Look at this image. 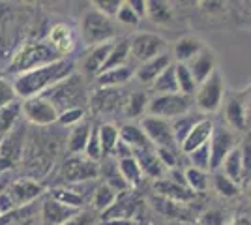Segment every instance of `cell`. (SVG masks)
I'll use <instances>...</instances> for the list:
<instances>
[{
    "label": "cell",
    "instance_id": "11a10c76",
    "mask_svg": "<svg viewBox=\"0 0 251 225\" xmlns=\"http://www.w3.org/2000/svg\"><path fill=\"white\" fill-rule=\"evenodd\" d=\"M165 178H169L171 182L175 184H180V186H186L188 188V184H186V175H184V169H171V171H167V175H165Z\"/></svg>",
    "mask_w": 251,
    "mask_h": 225
},
{
    "label": "cell",
    "instance_id": "44dd1931",
    "mask_svg": "<svg viewBox=\"0 0 251 225\" xmlns=\"http://www.w3.org/2000/svg\"><path fill=\"white\" fill-rule=\"evenodd\" d=\"M212 131H214V120L208 117H201V120L193 126V129L189 131V135L186 137V141L182 143L180 152L189 154L195 149H199L202 145H206L212 137Z\"/></svg>",
    "mask_w": 251,
    "mask_h": 225
},
{
    "label": "cell",
    "instance_id": "680465c9",
    "mask_svg": "<svg viewBox=\"0 0 251 225\" xmlns=\"http://www.w3.org/2000/svg\"><path fill=\"white\" fill-rule=\"evenodd\" d=\"M227 225H251V218L250 216H238V218H234Z\"/></svg>",
    "mask_w": 251,
    "mask_h": 225
},
{
    "label": "cell",
    "instance_id": "4fadbf2b",
    "mask_svg": "<svg viewBox=\"0 0 251 225\" xmlns=\"http://www.w3.org/2000/svg\"><path fill=\"white\" fill-rule=\"evenodd\" d=\"M6 193L11 197V201L15 204V208H21L26 204L36 203L40 197L43 195V186L34 178L28 176H21V178H15L13 182L8 186Z\"/></svg>",
    "mask_w": 251,
    "mask_h": 225
},
{
    "label": "cell",
    "instance_id": "f1b7e54d",
    "mask_svg": "<svg viewBox=\"0 0 251 225\" xmlns=\"http://www.w3.org/2000/svg\"><path fill=\"white\" fill-rule=\"evenodd\" d=\"M116 199H118V193L105 182H100L98 188H96L94 195H92V199H90L92 210H94L96 214H103L116 203Z\"/></svg>",
    "mask_w": 251,
    "mask_h": 225
},
{
    "label": "cell",
    "instance_id": "9c48e42d",
    "mask_svg": "<svg viewBox=\"0 0 251 225\" xmlns=\"http://www.w3.org/2000/svg\"><path fill=\"white\" fill-rule=\"evenodd\" d=\"M98 178H100V163L90 161L84 156H72L60 167V180L64 182L62 186L90 182Z\"/></svg>",
    "mask_w": 251,
    "mask_h": 225
},
{
    "label": "cell",
    "instance_id": "f35d334b",
    "mask_svg": "<svg viewBox=\"0 0 251 225\" xmlns=\"http://www.w3.org/2000/svg\"><path fill=\"white\" fill-rule=\"evenodd\" d=\"M175 74H176V83H178V92L184 96L193 98L197 92V83L193 79V75L189 72L188 64H180L175 62Z\"/></svg>",
    "mask_w": 251,
    "mask_h": 225
},
{
    "label": "cell",
    "instance_id": "c3c4849f",
    "mask_svg": "<svg viewBox=\"0 0 251 225\" xmlns=\"http://www.w3.org/2000/svg\"><path fill=\"white\" fill-rule=\"evenodd\" d=\"M116 21L120 23V25L135 26L137 23H139V17H137V13L131 10V6H129L127 2H122L120 10H118V13H116Z\"/></svg>",
    "mask_w": 251,
    "mask_h": 225
},
{
    "label": "cell",
    "instance_id": "db71d44e",
    "mask_svg": "<svg viewBox=\"0 0 251 225\" xmlns=\"http://www.w3.org/2000/svg\"><path fill=\"white\" fill-rule=\"evenodd\" d=\"M15 210V204L6 192H0V216H6Z\"/></svg>",
    "mask_w": 251,
    "mask_h": 225
},
{
    "label": "cell",
    "instance_id": "8992f818",
    "mask_svg": "<svg viewBox=\"0 0 251 225\" xmlns=\"http://www.w3.org/2000/svg\"><path fill=\"white\" fill-rule=\"evenodd\" d=\"M225 83L221 77L220 70H216L204 83L197 86V92L193 96V103L197 105L202 115L218 113L225 101Z\"/></svg>",
    "mask_w": 251,
    "mask_h": 225
},
{
    "label": "cell",
    "instance_id": "ab89813d",
    "mask_svg": "<svg viewBox=\"0 0 251 225\" xmlns=\"http://www.w3.org/2000/svg\"><path fill=\"white\" fill-rule=\"evenodd\" d=\"M118 171H120L122 178L127 182L129 188L139 186V184L143 182V178H145V175L141 171V167H139L135 158H126V160L118 161Z\"/></svg>",
    "mask_w": 251,
    "mask_h": 225
},
{
    "label": "cell",
    "instance_id": "f5cc1de1",
    "mask_svg": "<svg viewBox=\"0 0 251 225\" xmlns=\"http://www.w3.org/2000/svg\"><path fill=\"white\" fill-rule=\"evenodd\" d=\"M199 225H225V218L220 210H208L201 216Z\"/></svg>",
    "mask_w": 251,
    "mask_h": 225
},
{
    "label": "cell",
    "instance_id": "d6a6232c",
    "mask_svg": "<svg viewBox=\"0 0 251 225\" xmlns=\"http://www.w3.org/2000/svg\"><path fill=\"white\" fill-rule=\"evenodd\" d=\"M129 56H131V53H129V40H115L113 47H111V53L107 56V62H105L101 72L127 66V58Z\"/></svg>",
    "mask_w": 251,
    "mask_h": 225
},
{
    "label": "cell",
    "instance_id": "e575fe53",
    "mask_svg": "<svg viewBox=\"0 0 251 225\" xmlns=\"http://www.w3.org/2000/svg\"><path fill=\"white\" fill-rule=\"evenodd\" d=\"M49 197H52L54 201L66 204V206H72V208H77V210H83L86 206V201L79 193H75L70 186H54L49 190Z\"/></svg>",
    "mask_w": 251,
    "mask_h": 225
},
{
    "label": "cell",
    "instance_id": "f6af8a7d",
    "mask_svg": "<svg viewBox=\"0 0 251 225\" xmlns=\"http://www.w3.org/2000/svg\"><path fill=\"white\" fill-rule=\"evenodd\" d=\"M15 101H19V96L15 92L13 81H8L6 77H0V109L8 107Z\"/></svg>",
    "mask_w": 251,
    "mask_h": 225
},
{
    "label": "cell",
    "instance_id": "52a82bcc",
    "mask_svg": "<svg viewBox=\"0 0 251 225\" xmlns=\"http://www.w3.org/2000/svg\"><path fill=\"white\" fill-rule=\"evenodd\" d=\"M193 105V98L184 96V94H163V96H154L148 101L147 115L150 117H157L173 122L175 118L188 115Z\"/></svg>",
    "mask_w": 251,
    "mask_h": 225
},
{
    "label": "cell",
    "instance_id": "d4e9b609",
    "mask_svg": "<svg viewBox=\"0 0 251 225\" xmlns=\"http://www.w3.org/2000/svg\"><path fill=\"white\" fill-rule=\"evenodd\" d=\"M135 77V70L129 66H122V68H113L107 70L96 77L98 88H120L126 83H129Z\"/></svg>",
    "mask_w": 251,
    "mask_h": 225
},
{
    "label": "cell",
    "instance_id": "603a6c76",
    "mask_svg": "<svg viewBox=\"0 0 251 225\" xmlns=\"http://www.w3.org/2000/svg\"><path fill=\"white\" fill-rule=\"evenodd\" d=\"M171 64H173V58H171L169 53L161 54V56H157V58H152V60L141 64L135 70L137 81H139V83H145V85H152Z\"/></svg>",
    "mask_w": 251,
    "mask_h": 225
},
{
    "label": "cell",
    "instance_id": "3957f363",
    "mask_svg": "<svg viewBox=\"0 0 251 225\" xmlns=\"http://www.w3.org/2000/svg\"><path fill=\"white\" fill-rule=\"evenodd\" d=\"M58 58H62V56L56 53L49 43L26 42L11 56L6 72L13 75H21V74H26V72H32L36 68L51 64V62L58 60Z\"/></svg>",
    "mask_w": 251,
    "mask_h": 225
},
{
    "label": "cell",
    "instance_id": "9a60e30c",
    "mask_svg": "<svg viewBox=\"0 0 251 225\" xmlns=\"http://www.w3.org/2000/svg\"><path fill=\"white\" fill-rule=\"evenodd\" d=\"M77 212H79L77 208L58 203L49 195L40 201V222H42V225H64Z\"/></svg>",
    "mask_w": 251,
    "mask_h": 225
},
{
    "label": "cell",
    "instance_id": "5bb4252c",
    "mask_svg": "<svg viewBox=\"0 0 251 225\" xmlns=\"http://www.w3.org/2000/svg\"><path fill=\"white\" fill-rule=\"evenodd\" d=\"M126 100H122L120 88H96L94 94L90 96V107L94 115H113L116 111L124 109Z\"/></svg>",
    "mask_w": 251,
    "mask_h": 225
},
{
    "label": "cell",
    "instance_id": "83f0119b",
    "mask_svg": "<svg viewBox=\"0 0 251 225\" xmlns=\"http://www.w3.org/2000/svg\"><path fill=\"white\" fill-rule=\"evenodd\" d=\"M202 47H204V43L201 42L199 38H193V36L180 38L173 47V58L180 64H188L191 58H195L199 54Z\"/></svg>",
    "mask_w": 251,
    "mask_h": 225
},
{
    "label": "cell",
    "instance_id": "30bf717a",
    "mask_svg": "<svg viewBox=\"0 0 251 225\" xmlns=\"http://www.w3.org/2000/svg\"><path fill=\"white\" fill-rule=\"evenodd\" d=\"M167 40L154 32H139L129 38V53L141 64L165 54L167 53Z\"/></svg>",
    "mask_w": 251,
    "mask_h": 225
},
{
    "label": "cell",
    "instance_id": "6da1fadb",
    "mask_svg": "<svg viewBox=\"0 0 251 225\" xmlns=\"http://www.w3.org/2000/svg\"><path fill=\"white\" fill-rule=\"evenodd\" d=\"M75 74V60L74 58H58L51 64L36 68L26 74L15 75L13 79V86L17 96L23 100L28 98H36L45 94L49 88L58 85L66 77Z\"/></svg>",
    "mask_w": 251,
    "mask_h": 225
},
{
    "label": "cell",
    "instance_id": "74e56055",
    "mask_svg": "<svg viewBox=\"0 0 251 225\" xmlns=\"http://www.w3.org/2000/svg\"><path fill=\"white\" fill-rule=\"evenodd\" d=\"M21 118H23L21 100L15 101V103H11V105H8V107L0 109V139H2L4 135H8Z\"/></svg>",
    "mask_w": 251,
    "mask_h": 225
},
{
    "label": "cell",
    "instance_id": "ee69618b",
    "mask_svg": "<svg viewBox=\"0 0 251 225\" xmlns=\"http://www.w3.org/2000/svg\"><path fill=\"white\" fill-rule=\"evenodd\" d=\"M84 158H88L90 161H100L103 160V152H101V143H100V135H98V126L92 128L90 131V137H88V143H86V149L83 152Z\"/></svg>",
    "mask_w": 251,
    "mask_h": 225
},
{
    "label": "cell",
    "instance_id": "f907efd6",
    "mask_svg": "<svg viewBox=\"0 0 251 225\" xmlns=\"http://www.w3.org/2000/svg\"><path fill=\"white\" fill-rule=\"evenodd\" d=\"M94 224H96V212L90 210V208H83L72 220H68L64 225H94Z\"/></svg>",
    "mask_w": 251,
    "mask_h": 225
},
{
    "label": "cell",
    "instance_id": "8d00e7d4",
    "mask_svg": "<svg viewBox=\"0 0 251 225\" xmlns=\"http://www.w3.org/2000/svg\"><path fill=\"white\" fill-rule=\"evenodd\" d=\"M201 120V117L193 115V113H188V115H182V117L175 118L171 122V128H173V135H175V141H176L178 147H182V143L186 141V137L189 135V131L193 129V126Z\"/></svg>",
    "mask_w": 251,
    "mask_h": 225
},
{
    "label": "cell",
    "instance_id": "60d3db41",
    "mask_svg": "<svg viewBox=\"0 0 251 225\" xmlns=\"http://www.w3.org/2000/svg\"><path fill=\"white\" fill-rule=\"evenodd\" d=\"M184 175H186V184H188V188L193 193H202L208 190L210 175L206 171H201V169H195V167L188 165L184 169Z\"/></svg>",
    "mask_w": 251,
    "mask_h": 225
},
{
    "label": "cell",
    "instance_id": "cb8c5ba5",
    "mask_svg": "<svg viewBox=\"0 0 251 225\" xmlns=\"http://www.w3.org/2000/svg\"><path fill=\"white\" fill-rule=\"evenodd\" d=\"M137 208H139V204H137L135 199H131L129 197V193L126 192L122 195H118V199H116V203L101 214V220L103 222H109V220H133L137 216Z\"/></svg>",
    "mask_w": 251,
    "mask_h": 225
},
{
    "label": "cell",
    "instance_id": "277c9868",
    "mask_svg": "<svg viewBox=\"0 0 251 225\" xmlns=\"http://www.w3.org/2000/svg\"><path fill=\"white\" fill-rule=\"evenodd\" d=\"M79 32H81L84 45L96 47V45L115 42L116 25L111 17H107L101 11L92 8L83 13V17L79 21Z\"/></svg>",
    "mask_w": 251,
    "mask_h": 225
},
{
    "label": "cell",
    "instance_id": "ba28073f",
    "mask_svg": "<svg viewBox=\"0 0 251 225\" xmlns=\"http://www.w3.org/2000/svg\"><path fill=\"white\" fill-rule=\"evenodd\" d=\"M23 120L34 128H51L58 122V111L51 101L43 96L28 98L21 101Z\"/></svg>",
    "mask_w": 251,
    "mask_h": 225
},
{
    "label": "cell",
    "instance_id": "7dc6e473",
    "mask_svg": "<svg viewBox=\"0 0 251 225\" xmlns=\"http://www.w3.org/2000/svg\"><path fill=\"white\" fill-rule=\"evenodd\" d=\"M156 154H157V158H159V161L163 163V167H165L167 171H171V169H176V167H178V161H180V158H178L176 150L156 149Z\"/></svg>",
    "mask_w": 251,
    "mask_h": 225
},
{
    "label": "cell",
    "instance_id": "1f68e13d",
    "mask_svg": "<svg viewBox=\"0 0 251 225\" xmlns=\"http://www.w3.org/2000/svg\"><path fill=\"white\" fill-rule=\"evenodd\" d=\"M148 101L150 98L145 94V92H133L126 98L124 103V117L129 118V120H141L143 115L148 111Z\"/></svg>",
    "mask_w": 251,
    "mask_h": 225
},
{
    "label": "cell",
    "instance_id": "8fae6325",
    "mask_svg": "<svg viewBox=\"0 0 251 225\" xmlns=\"http://www.w3.org/2000/svg\"><path fill=\"white\" fill-rule=\"evenodd\" d=\"M210 158H212V171H218L223 160L227 158L230 150H234L236 145V131L230 129L225 122H214V131L208 141Z\"/></svg>",
    "mask_w": 251,
    "mask_h": 225
},
{
    "label": "cell",
    "instance_id": "94428289",
    "mask_svg": "<svg viewBox=\"0 0 251 225\" xmlns=\"http://www.w3.org/2000/svg\"><path fill=\"white\" fill-rule=\"evenodd\" d=\"M169 225H199V224H195V222H171Z\"/></svg>",
    "mask_w": 251,
    "mask_h": 225
},
{
    "label": "cell",
    "instance_id": "6125c7cd",
    "mask_svg": "<svg viewBox=\"0 0 251 225\" xmlns=\"http://www.w3.org/2000/svg\"><path fill=\"white\" fill-rule=\"evenodd\" d=\"M250 197H251V178H250Z\"/></svg>",
    "mask_w": 251,
    "mask_h": 225
},
{
    "label": "cell",
    "instance_id": "7402d4cb",
    "mask_svg": "<svg viewBox=\"0 0 251 225\" xmlns=\"http://www.w3.org/2000/svg\"><path fill=\"white\" fill-rule=\"evenodd\" d=\"M154 190H156V195L163 197V199H169V201H175V203H178V204H188L197 197V193H193L189 188L171 182L169 178L156 180Z\"/></svg>",
    "mask_w": 251,
    "mask_h": 225
},
{
    "label": "cell",
    "instance_id": "681fc988",
    "mask_svg": "<svg viewBox=\"0 0 251 225\" xmlns=\"http://www.w3.org/2000/svg\"><path fill=\"white\" fill-rule=\"evenodd\" d=\"M120 6H122V0H98L94 2V8L98 11H101L103 15L107 17H116V13L120 10Z\"/></svg>",
    "mask_w": 251,
    "mask_h": 225
},
{
    "label": "cell",
    "instance_id": "7c38bea8",
    "mask_svg": "<svg viewBox=\"0 0 251 225\" xmlns=\"http://www.w3.org/2000/svg\"><path fill=\"white\" fill-rule=\"evenodd\" d=\"M143 131L147 133L148 141L154 149H169V150H180V147L175 141V135H173V128H171V122L169 120H163V118L157 117H150V115H145V117L139 120Z\"/></svg>",
    "mask_w": 251,
    "mask_h": 225
},
{
    "label": "cell",
    "instance_id": "d6986e66",
    "mask_svg": "<svg viewBox=\"0 0 251 225\" xmlns=\"http://www.w3.org/2000/svg\"><path fill=\"white\" fill-rule=\"evenodd\" d=\"M133 158L137 160V163H139V167H141V171H143L145 176L154 178V180L165 178L167 169H165L163 163L159 161L154 147H148V149H143V150H135V152H133Z\"/></svg>",
    "mask_w": 251,
    "mask_h": 225
},
{
    "label": "cell",
    "instance_id": "4dcf8cb0",
    "mask_svg": "<svg viewBox=\"0 0 251 225\" xmlns=\"http://www.w3.org/2000/svg\"><path fill=\"white\" fill-rule=\"evenodd\" d=\"M98 135H100V143H101L103 158H113V152L120 141L118 126H115L113 122H103L98 126Z\"/></svg>",
    "mask_w": 251,
    "mask_h": 225
},
{
    "label": "cell",
    "instance_id": "f546056e",
    "mask_svg": "<svg viewBox=\"0 0 251 225\" xmlns=\"http://www.w3.org/2000/svg\"><path fill=\"white\" fill-rule=\"evenodd\" d=\"M225 176H229L232 182L240 184L244 180V165H242V152L240 147H236L234 150H230L227 154V158L223 160V163L220 165V169Z\"/></svg>",
    "mask_w": 251,
    "mask_h": 225
},
{
    "label": "cell",
    "instance_id": "b9f144b4",
    "mask_svg": "<svg viewBox=\"0 0 251 225\" xmlns=\"http://www.w3.org/2000/svg\"><path fill=\"white\" fill-rule=\"evenodd\" d=\"M189 161V167H195L201 171L212 173V158H210V145H202L199 149H195L193 152L186 154Z\"/></svg>",
    "mask_w": 251,
    "mask_h": 225
},
{
    "label": "cell",
    "instance_id": "d590c367",
    "mask_svg": "<svg viewBox=\"0 0 251 225\" xmlns=\"http://www.w3.org/2000/svg\"><path fill=\"white\" fill-rule=\"evenodd\" d=\"M210 182H212V188L216 190V193L225 199H232L240 193V184L232 182L229 176H225L221 171H212Z\"/></svg>",
    "mask_w": 251,
    "mask_h": 225
},
{
    "label": "cell",
    "instance_id": "2e32d148",
    "mask_svg": "<svg viewBox=\"0 0 251 225\" xmlns=\"http://www.w3.org/2000/svg\"><path fill=\"white\" fill-rule=\"evenodd\" d=\"M225 124L234 131H248V109L246 98L242 94H232L225 101Z\"/></svg>",
    "mask_w": 251,
    "mask_h": 225
},
{
    "label": "cell",
    "instance_id": "bcb514c9",
    "mask_svg": "<svg viewBox=\"0 0 251 225\" xmlns=\"http://www.w3.org/2000/svg\"><path fill=\"white\" fill-rule=\"evenodd\" d=\"M84 109H70V111H64L58 115V122L62 124L64 128H74L77 124H81L84 120Z\"/></svg>",
    "mask_w": 251,
    "mask_h": 225
},
{
    "label": "cell",
    "instance_id": "9f6ffc18",
    "mask_svg": "<svg viewBox=\"0 0 251 225\" xmlns=\"http://www.w3.org/2000/svg\"><path fill=\"white\" fill-rule=\"evenodd\" d=\"M127 4L131 6V10L137 13V17H147V0H127Z\"/></svg>",
    "mask_w": 251,
    "mask_h": 225
},
{
    "label": "cell",
    "instance_id": "e0dca14e",
    "mask_svg": "<svg viewBox=\"0 0 251 225\" xmlns=\"http://www.w3.org/2000/svg\"><path fill=\"white\" fill-rule=\"evenodd\" d=\"M111 47H113V42L111 43H103V45H96V47H90L86 53L83 54L81 58V72L86 77H98L103 70L105 62H107V56L111 53Z\"/></svg>",
    "mask_w": 251,
    "mask_h": 225
},
{
    "label": "cell",
    "instance_id": "ac0fdd59",
    "mask_svg": "<svg viewBox=\"0 0 251 225\" xmlns=\"http://www.w3.org/2000/svg\"><path fill=\"white\" fill-rule=\"evenodd\" d=\"M188 68H189V72H191V75H193V79H195L197 86H199L201 83H204L210 75L218 70L216 53H214L210 47L204 45V47L199 51V54L188 62Z\"/></svg>",
    "mask_w": 251,
    "mask_h": 225
},
{
    "label": "cell",
    "instance_id": "ffe728a7",
    "mask_svg": "<svg viewBox=\"0 0 251 225\" xmlns=\"http://www.w3.org/2000/svg\"><path fill=\"white\" fill-rule=\"evenodd\" d=\"M47 43L51 45L56 53L60 54L62 58H70V54L75 51V36L74 30L64 25V23H58L54 25L49 32V40Z\"/></svg>",
    "mask_w": 251,
    "mask_h": 225
},
{
    "label": "cell",
    "instance_id": "836d02e7",
    "mask_svg": "<svg viewBox=\"0 0 251 225\" xmlns=\"http://www.w3.org/2000/svg\"><path fill=\"white\" fill-rule=\"evenodd\" d=\"M150 90L154 96H163V94H176L178 92V83H176V74H175V62L169 66L163 74L157 77L156 81L150 85Z\"/></svg>",
    "mask_w": 251,
    "mask_h": 225
},
{
    "label": "cell",
    "instance_id": "6f0895ef",
    "mask_svg": "<svg viewBox=\"0 0 251 225\" xmlns=\"http://www.w3.org/2000/svg\"><path fill=\"white\" fill-rule=\"evenodd\" d=\"M246 98V109H248V129H251V86L244 92Z\"/></svg>",
    "mask_w": 251,
    "mask_h": 225
},
{
    "label": "cell",
    "instance_id": "816d5d0a",
    "mask_svg": "<svg viewBox=\"0 0 251 225\" xmlns=\"http://www.w3.org/2000/svg\"><path fill=\"white\" fill-rule=\"evenodd\" d=\"M242 152V165H244V180L250 176L251 178V137L244 141V145L240 147Z\"/></svg>",
    "mask_w": 251,
    "mask_h": 225
},
{
    "label": "cell",
    "instance_id": "4316f807",
    "mask_svg": "<svg viewBox=\"0 0 251 225\" xmlns=\"http://www.w3.org/2000/svg\"><path fill=\"white\" fill-rule=\"evenodd\" d=\"M92 128L94 126H90V122H84L83 120L81 124H77V126L70 129V133L66 137V147H68V152L72 156H83Z\"/></svg>",
    "mask_w": 251,
    "mask_h": 225
},
{
    "label": "cell",
    "instance_id": "7a4b0ae2",
    "mask_svg": "<svg viewBox=\"0 0 251 225\" xmlns=\"http://www.w3.org/2000/svg\"><path fill=\"white\" fill-rule=\"evenodd\" d=\"M42 96L51 101L54 109L58 111V115L70 109H84L90 103V94H88L83 74H72Z\"/></svg>",
    "mask_w": 251,
    "mask_h": 225
},
{
    "label": "cell",
    "instance_id": "5b68a950",
    "mask_svg": "<svg viewBox=\"0 0 251 225\" xmlns=\"http://www.w3.org/2000/svg\"><path fill=\"white\" fill-rule=\"evenodd\" d=\"M26 137H28V124L21 118L15 124V128L0 139V175L11 173L23 161Z\"/></svg>",
    "mask_w": 251,
    "mask_h": 225
},
{
    "label": "cell",
    "instance_id": "484cf974",
    "mask_svg": "<svg viewBox=\"0 0 251 225\" xmlns=\"http://www.w3.org/2000/svg\"><path fill=\"white\" fill-rule=\"evenodd\" d=\"M118 131H120V141L126 143L129 149H133V152L152 147L139 122H126L118 128Z\"/></svg>",
    "mask_w": 251,
    "mask_h": 225
},
{
    "label": "cell",
    "instance_id": "7bdbcfd3",
    "mask_svg": "<svg viewBox=\"0 0 251 225\" xmlns=\"http://www.w3.org/2000/svg\"><path fill=\"white\" fill-rule=\"evenodd\" d=\"M147 15L157 25H165L171 21L173 17V10L167 2H161V0H150L147 2Z\"/></svg>",
    "mask_w": 251,
    "mask_h": 225
},
{
    "label": "cell",
    "instance_id": "91938a15",
    "mask_svg": "<svg viewBox=\"0 0 251 225\" xmlns=\"http://www.w3.org/2000/svg\"><path fill=\"white\" fill-rule=\"evenodd\" d=\"M103 225H135L129 220H109V222H103Z\"/></svg>",
    "mask_w": 251,
    "mask_h": 225
}]
</instances>
